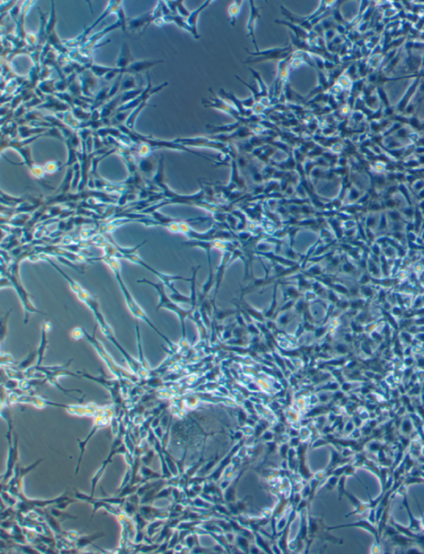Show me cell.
I'll return each instance as SVG.
<instances>
[{
	"instance_id": "cell-6",
	"label": "cell",
	"mask_w": 424,
	"mask_h": 554,
	"mask_svg": "<svg viewBox=\"0 0 424 554\" xmlns=\"http://www.w3.org/2000/svg\"><path fill=\"white\" fill-rule=\"evenodd\" d=\"M84 338L91 343V346L94 347L97 354H99V357L106 362V365H108V367L110 368L111 371L114 372V374L116 375L120 376L123 373H126L124 371L123 369H121L120 367H118L116 363L113 361L112 358L110 357V354H108L106 349L104 347L102 342H99L97 340L96 337H95V331L93 332V335H90L89 333L86 332L84 330Z\"/></svg>"
},
{
	"instance_id": "cell-26",
	"label": "cell",
	"mask_w": 424,
	"mask_h": 554,
	"mask_svg": "<svg viewBox=\"0 0 424 554\" xmlns=\"http://www.w3.org/2000/svg\"><path fill=\"white\" fill-rule=\"evenodd\" d=\"M5 362L7 364H10V365L15 363V361H13V357H11L10 354L2 353L1 354V363H2V365H5Z\"/></svg>"
},
{
	"instance_id": "cell-22",
	"label": "cell",
	"mask_w": 424,
	"mask_h": 554,
	"mask_svg": "<svg viewBox=\"0 0 424 554\" xmlns=\"http://www.w3.org/2000/svg\"><path fill=\"white\" fill-rule=\"evenodd\" d=\"M153 164L151 161L149 157L147 159H142V160L140 161L139 164H138V168L140 171H142L144 172H150L153 170Z\"/></svg>"
},
{
	"instance_id": "cell-12",
	"label": "cell",
	"mask_w": 424,
	"mask_h": 554,
	"mask_svg": "<svg viewBox=\"0 0 424 554\" xmlns=\"http://www.w3.org/2000/svg\"><path fill=\"white\" fill-rule=\"evenodd\" d=\"M164 63V61L161 60H143L137 61V62H134L132 63L129 67L125 69V74H130V75H137V74L143 72V71H148L149 69L151 67H155L157 65Z\"/></svg>"
},
{
	"instance_id": "cell-10",
	"label": "cell",
	"mask_w": 424,
	"mask_h": 554,
	"mask_svg": "<svg viewBox=\"0 0 424 554\" xmlns=\"http://www.w3.org/2000/svg\"><path fill=\"white\" fill-rule=\"evenodd\" d=\"M45 98V102L40 104L37 106V109H41V110L42 109H45V110H52V111L55 112L56 114H57V113H64V112L71 110V106H68L67 103H65L63 101H60L56 95H47Z\"/></svg>"
},
{
	"instance_id": "cell-1",
	"label": "cell",
	"mask_w": 424,
	"mask_h": 554,
	"mask_svg": "<svg viewBox=\"0 0 424 554\" xmlns=\"http://www.w3.org/2000/svg\"><path fill=\"white\" fill-rule=\"evenodd\" d=\"M35 253L34 246L32 245L30 247L22 252L15 257L11 256L9 261H5L1 259V277H6L10 282L11 288L15 290L16 293L19 298L22 305L24 307V324L28 323L29 316L31 314H41L47 315L45 312L39 311L34 304L32 303L31 296L28 294L26 289L24 288V284L22 283L19 274L20 263L25 259H29L32 254Z\"/></svg>"
},
{
	"instance_id": "cell-13",
	"label": "cell",
	"mask_w": 424,
	"mask_h": 554,
	"mask_svg": "<svg viewBox=\"0 0 424 554\" xmlns=\"http://www.w3.org/2000/svg\"><path fill=\"white\" fill-rule=\"evenodd\" d=\"M134 62H135V61L134 60V57L132 56L129 44L125 43V42H123L114 67L122 69L124 71V74H125V69L129 67Z\"/></svg>"
},
{
	"instance_id": "cell-15",
	"label": "cell",
	"mask_w": 424,
	"mask_h": 554,
	"mask_svg": "<svg viewBox=\"0 0 424 554\" xmlns=\"http://www.w3.org/2000/svg\"><path fill=\"white\" fill-rule=\"evenodd\" d=\"M211 3V1L205 2L203 5L199 7L198 9L191 12L189 17L187 18V23H188V26L190 27V29H191V34H192V36L196 39L199 38L198 32H197V21H198L199 15H200V12H203Z\"/></svg>"
},
{
	"instance_id": "cell-24",
	"label": "cell",
	"mask_w": 424,
	"mask_h": 554,
	"mask_svg": "<svg viewBox=\"0 0 424 554\" xmlns=\"http://www.w3.org/2000/svg\"><path fill=\"white\" fill-rule=\"evenodd\" d=\"M10 313L11 310H9L8 312H6L5 316H4V318H2V320H1V322H2V325H1V328H2V331H1V342H4L5 335H7V326H8V320H9V314Z\"/></svg>"
},
{
	"instance_id": "cell-9",
	"label": "cell",
	"mask_w": 424,
	"mask_h": 554,
	"mask_svg": "<svg viewBox=\"0 0 424 554\" xmlns=\"http://www.w3.org/2000/svg\"><path fill=\"white\" fill-rule=\"evenodd\" d=\"M118 28L121 29V24L120 22L116 20V22L114 24L109 25L106 28H103L102 31L96 32L95 34L92 35L91 37L87 38L88 40L80 48V51L85 54H87L86 52H91V50L94 49V48L98 44L99 41H100L106 34H108L109 32H112V31L116 30Z\"/></svg>"
},
{
	"instance_id": "cell-17",
	"label": "cell",
	"mask_w": 424,
	"mask_h": 554,
	"mask_svg": "<svg viewBox=\"0 0 424 554\" xmlns=\"http://www.w3.org/2000/svg\"><path fill=\"white\" fill-rule=\"evenodd\" d=\"M139 87H142V86H139V85L137 83L135 75L125 74V75H124L123 78H122V81H121L119 93H124L125 91L139 88Z\"/></svg>"
},
{
	"instance_id": "cell-8",
	"label": "cell",
	"mask_w": 424,
	"mask_h": 554,
	"mask_svg": "<svg viewBox=\"0 0 424 554\" xmlns=\"http://www.w3.org/2000/svg\"><path fill=\"white\" fill-rule=\"evenodd\" d=\"M398 494L403 496V506L405 507V509L407 511L408 516L409 519V525L408 528H409V530L412 531L414 533H419L423 532V527H422V521L418 520V519H416L414 517V515L411 512L410 507H409V501H408L407 497V486L402 484L398 488Z\"/></svg>"
},
{
	"instance_id": "cell-19",
	"label": "cell",
	"mask_w": 424,
	"mask_h": 554,
	"mask_svg": "<svg viewBox=\"0 0 424 554\" xmlns=\"http://www.w3.org/2000/svg\"><path fill=\"white\" fill-rule=\"evenodd\" d=\"M115 15H116L117 20L120 22L121 30L123 31L125 34L128 35V19L126 18V16H125V10H124L122 5H120L118 10L116 11Z\"/></svg>"
},
{
	"instance_id": "cell-11",
	"label": "cell",
	"mask_w": 424,
	"mask_h": 554,
	"mask_svg": "<svg viewBox=\"0 0 424 554\" xmlns=\"http://www.w3.org/2000/svg\"><path fill=\"white\" fill-rule=\"evenodd\" d=\"M122 4H123L122 1H110V2L108 3L107 7H106V9L104 10L103 13H102V15L99 16V17L91 24V26H89L88 28H86V30L84 31V32H82L85 40H86L87 35H88L94 28H96V27L98 26L105 18H106L108 16H110V14H113V13L115 14L116 11L118 10V8H119V6H120Z\"/></svg>"
},
{
	"instance_id": "cell-23",
	"label": "cell",
	"mask_w": 424,
	"mask_h": 554,
	"mask_svg": "<svg viewBox=\"0 0 424 554\" xmlns=\"http://www.w3.org/2000/svg\"><path fill=\"white\" fill-rule=\"evenodd\" d=\"M184 3L183 1H176V6H177V14L181 17H184V18H188L191 14V12L186 9V7L183 5Z\"/></svg>"
},
{
	"instance_id": "cell-18",
	"label": "cell",
	"mask_w": 424,
	"mask_h": 554,
	"mask_svg": "<svg viewBox=\"0 0 424 554\" xmlns=\"http://www.w3.org/2000/svg\"><path fill=\"white\" fill-rule=\"evenodd\" d=\"M140 330L138 327V325L136 323V337H137V346H138V362L142 366L143 369L145 370H149V365L148 363V361L145 359V355H144V351H143L142 341H141V337H140Z\"/></svg>"
},
{
	"instance_id": "cell-21",
	"label": "cell",
	"mask_w": 424,
	"mask_h": 554,
	"mask_svg": "<svg viewBox=\"0 0 424 554\" xmlns=\"http://www.w3.org/2000/svg\"><path fill=\"white\" fill-rule=\"evenodd\" d=\"M43 167H44V169H45L47 173H53V172H57L58 170L63 168V164L58 161L48 162Z\"/></svg>"
},
{
	"instance_id": "cell-14",
	"label": "cell",
	"mask_w": 424,
	"mask_h": 554,
	"mask_svg": "<svg viewBox=\"0 0 424 554\" xmlns=\"http://www.w3.org/2000/svg\"><path fill=\"white\" fill-rule=\"evenodd\" d=\"M51 329H52V324L50 322H46L43 323V327H42L41 342H40V346H39L38 349L37 350V363L34 365V367L41 366L42 362L44 359V355H45L46 350L48 347V343L47 334Z\"/></svg>"
},
{
	"instance_id": "cell-3",
	"label": "cell",
	"mask_w": 424,
	"mask_h": 554,
	"mask_svg": "<svg viewBox=\"0 0 424 554\" xmlns=\"http://www.w3.org/2000/svg\"><path fill=\"white\" fill-rule=\"evenodd\" d=\"M100 260H102V262L106 263L108 266L110 267V269H112L113 273H114L115 279H116L118 285H119V288H120L121 292L123 293L126 305H127L128 308H129L130 312L133 314V316H134V318H138L139 320L143 321V322H145L146 324L149 325V327H150L151 329H153V331H155L157 335H159L160 338L168 344L169 348H170L171 350H173V347H174L173 343H172V342H171L163 334V333L160 332V331L157 330V327L153 324V322H151L150 319L148 318L146 313H145V311L143 310L142 307H140L139 304L135 301V299L133 298L131 293H130L129 289H128L127 287L125 285V282H124V280H122V277H121V266L120 264L118 262V260H117V259L112 258V257L106 255V254H104L102 257H100Z\"/></svg>"
},
{
	"instance_id": "cell-25",
	"label": "cell",
	"mask_w": 424,
	"mask_h": 554,
	"mask_svg": "<svg viewBox=\"0 0 424 554\" xmlns=\"http://www.w3.org/2000/svg\"><path fill=\"white\" fill-rule=\"evenodd\" d=\"M84 338V329L76 327L72 331V338L75 340H79Z\"/></svg>"
},
{
	"instance_id": "cell-2",
	"label": "cell",
	"mask_w": 424,
	"mask_h": 554,
	"mask_svg": "<svg viewBox=\"0 0 424 554\" xmlns=\"http://www.w3.org/2000/svg\"><path fill=\"white\" fill-rule=\"evenodd\" d=\"M78 299L82 301V303H84L87 307L93 311V313L95 315V320H96L97 323L99 325L100 331H102V334H103L111 343L116 347L117 350H119V352L122 354L125 359L127 361L128 365L131 369V370L137 373L139 371L140 369H142V366L140 365L138 361H136L133 357L129 354V353L125 350V349L120 346V344L118 343L116 338L114 337V332L110 325L108 324V322H106V318L104 316L102 311L99 310V303L97 301L95 298H93L88 291H86V289H82L79 293L76 294Z\"/></svg>"
},
{
	"instance_id": "cell-16",
	"label": "cell",
	"mask_w": 424,
	"mask_h": 554,
	"mask_svg": "<svg viewBox=\"0 0 424 554\" xmlns=\"http://www.w3.org/2000/svg\"><path fill=\"white\" fill-rule=\"evenodd\" d=\"M251 4V14H250V19L248 21L247 29H248V36L251 37L252 38L253 43L254 46L256 47L257 51H258V47H257V43L255 41V37H254V27H255V23H256L257 18L259 17V10L260 8H256L254 6L253 4L254 3L250 2Z\"/></svg>"
},
{
	"instance_id": "cell-20",
	"label": "cell",
	"mask_w": 424,
	"mask_h": 554,
	"mask_svg": "<svg viewBox=\"0 0 424 554\" xmlns=\"http://www.w3.org/2000/svg\"><path fill=\"white\" fill-rule=\"evenodd\" d=\"M242 4H243V2H241V1L234 2L230 9H229V13H230V16L231 17V24L232 26L235 25V18H236L237 16L239 15Z\"/></svg>"
},
{
	"instance_id": "cell-5",
	"label": "cell",
	"mask_w": 424,
	"mask_h": 554,
	"mask_svg": "<svg viewBox=\"0 0 424 554\" xmlns=\"http://www.w3.org/2000/svg\"><path fill=\"white\" fill-rule=\"evenodd\" d=\"M138 284H146V285L150 286L152 288L155 289L156 292H157L158 296H159V302L158 304L156 307V311H158V310L164 308V309L169 310V311H173L175 313L177 314L178 316L179 319L181 321V327H183V338H185V327H184V320L186 318L190 315L191 311H188V310H184L179 306L177 305V303H174L171 298L167 295L166 292H165V285H164L161 282L159 283H153V282L149 281V280H138L137 281Z\"/></svg>"
},
{
	"instance_id": "cell-27",
	"label": "cell",
	"mask_w": 424,
	"mask_h": 554,
	"mask_svg": "<svg viewBox=\"0 0 424 554\" xmlns=\"http://www.w3.org/2000/svg\"><path fill=\"white\" fill-rule=\"evenodd\" d=\"M391 216H392L394 220L398 219V214H396V213H392V214H391Z\"/></svg>"
},
{
	"instance_id": "cell-7",
	"label": "cell",
	"mask_w": 424,
	"mask_h": 554,
	"mask_svg": "<svg viewBox=\"0 0 424 554\" xmlns=\"http://www.w3.org/2000/svg\"><path fill=\"white\" fill-rule=\"evenodd\" d=\"M78 80L82 86V92L84 96L93 99L94 92L98 86V80L96 76L91 72L90 69H86L78 75Z\"/></svg>"
},
{
	"instance_id": "cell-4",
	"label": "cell",
	"mask_w": 424,
	"mask_h": 554,
	"mask_svg": "<svg viewBox=\"0 0 424 554\" xmlns=\"http://www.w3.org/2000/svg\"><path fill=\"white\" fill-rule=\"evenodd\" d=\"M124 260H128L129 262L134 263V264H138L139 266L143 267L144 269H147L149 271L153 274L155 275L156 277L158 278L160 280V282H161L164 285L167 286L169 289L172 292V294L171 295V299L173 301L177 302V303H191V298H187V296H183L180 292H177V289L174 288V286L172 284V282L175 281V280H183V281L192 282V279L191 280H188L185 278L180 277V276H172V275L165 274V273H160L159 271H157L156 269H153L152 267L149 266V264H147L146 263L140 258L139 256L137 254V253H129V254H126L124 256Z\"/></svg>"
}]
</instances>
